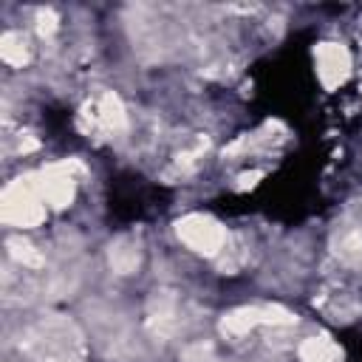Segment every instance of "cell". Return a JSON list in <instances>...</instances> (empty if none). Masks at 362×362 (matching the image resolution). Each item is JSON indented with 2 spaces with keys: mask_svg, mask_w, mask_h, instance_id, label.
<instances>
[{
  "mask_svg": "<svg viewBox=\"0 0 362 362\" xmlns=\"http://www.w3.org/2000/svg\"><path fill=\"white\" fill-rule=\"evenodd\" d=\"M45 201L37 189V181H14L3 192V221L11 226H37L45 218Z\"/></svg>",
  "mask_w": 362,
  "mask_h": 362,
  "instance_id": "6da1fadb",
  "label": "cell"
},
{
  "mask_svg": "<svg viewBox=\"0 0 362 362\" xmlns=\"http://www.w3.org/2000/svg\"><path fill=\"white\" fill-rule=\"evenodd\" d=\"M317 74L325 88H337L351 74V57L339 42H322L317 48Z\"/></svg>",
  "mask_w": 362,
  "mask_h": 362,
  "instance_id": "3957f363",
  "label": "cell"
},
{
  "mask_svg": "<svg viewBox=\"0 0 362 362\" xmlns=\"http://www.w3.org/2000/svg\"><path fill=\"white\" fill-rule=\"evenodd\" d=\"M93 116H90V124L93 127H99V130H107V133H116V130H122L124 127V107H122V102H119V96L116 93H105L93 107Z\"/></svg>",
  "mask_w": 362,
  "mask_h": 362,
  "instance_id": "5b68a950",
  "label": "cell"
},
{
  "mask_svg": "<svg viewBox=\"0 0 362 362\" xmlns=\"http://www.w3.org/2000/svg\"><path fill=\"white\" fill-rule=\"evenodd\" d=\"M110 266H113L119 274L136 272V266H139V249H136L130 240H119L116 249H110Z\"/></svg>",
  "mask_w": 362,
  "mask_h": 362,
  "instance_id": "ba28073f",
  "label": "cell"
},
{
  "mask_svg": "<svg viewBox=\"0 0 362 362\" xmlns=\"http://www.w3.org/2000/svg\"><path fill=\"white\" fill-rule=\"evenodd\" d=\"M0 54L8 65H23L28 59V42L23 40V34L17 31H6L0 40Z\"/></svg>",
  "mask_w": 362,
  "mask_h": 362,
  "instance_id": "52a82bcc",
  "label": "cell"
},
{
  "mask_svg": "<svg viewBox=\"0 0 362 362\" xmlns=\"http://www.w3.org/2000/svg\"><path fill=\"white\" fill-rule=\"evenodd\" d=\"M300 359L303 362H342V348L331 337H308L300 345Z\"/></svg>",
  "mask_w": 362,
  "mask_h": 362,
  "instance_id": "8992f818",
  "label": "cell"
},
{
  "mask_svg": "<svg viewBox=\"0 0 362 362\" xmlns=\"http://www.w3.org/2000/svg\"><path fill=\"white\" fill-rule=\"evenodd\" d=\"M37 189L48 206L62 209L74 198V178L65 167H48L37 175Z\"/></svg>",
  "mask_w": 362,
  "mask_h": 362,
  "instance_id": "277c9868",
  "label": "cell"
},
{
  "mask_svg": "<svg viewBox=\"0 0 362 362\" xmlns=\"http://www.w3.org/2000/svg\"><path fill=\"white\" fill-rule=\"evenodd\" d=\"M175 235H178L181 243H187L198 255L215 257V255H221L226 249V232H223V226L215 218L201 215V212H192V215L181 218L175 223Z\"/></svg>",
  "mask_w": 362,
  "mask_h": 362,
  "instance_id": "7a4b0ae2",
  "label": "cell"
},
{
  "mask_svg": "<svg viewBox=\"0 0 362 362\" xmlns=\"http://www.w3.org/2000/svg\"><path fill=\"white\" fill-rule=\"evenodd\" d=\"M8 249H11V255H14V257H17L23 266H40V263H42L40 252H34V246H31V243L11 240V243H8Z\"/></svg>",
  "mask_w": 362,
  "mask_h": 362,
  "instance_id": "9c48e42d",
  "label": "cell"
}]
</instances>
